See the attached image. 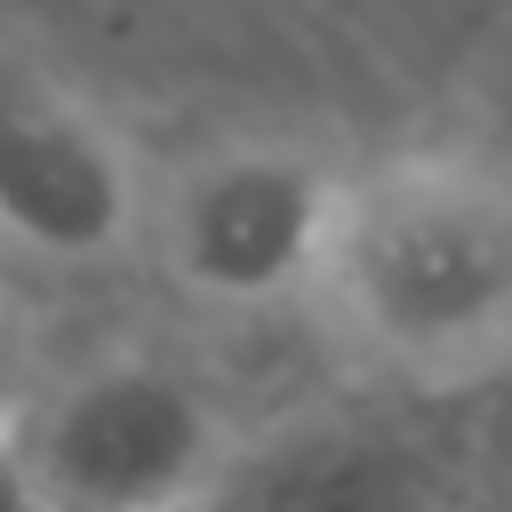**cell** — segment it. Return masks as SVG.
<instances>
[{"instance_id":"obj_1","label":"cell","mask_w":512,"mask_h":512,"mask_svg":"<svg viewBox=\"0 0 512 512\" xmlns=\"http://www.w3.org/2000/svg\"><path fill=\"white\" fill-rule=\"evenodd\" d=\"M312 296L368 368L416 392L488 384L512 368V176L472 152L344 176Z\"/></svg>"},{"instance_id":"obj_2","label":"cell","mask_w":512,"mask_h":512,"mask_svg":"<svg viewBox=\"0 0 512 512\" xmlns=\"http://www.w3.org/2000/svg\"><path fill=\"white\" fill-rule=\"evenodd\" d=\"M0 424L24 472V504L72 512H160L216 496L240 448L224 400L160 352H104Z\"/></svg>"},{"instance_id":"obj_3","label":"cell","mask_w":512,"mask_h":512,"mask_svg":"<svg viewBox=\"0 0 512 512\" xmlns=\"http://www.w3.org/2000/svg\"><path fill=\"white\" fill-rule=\"evenodd\" d=\"M344 168H328L312 144L288 136H232L208 144L168 176L152 200V240L176 288L224 312L312 296L320 248L336 224Z\"/></svg>"},{"instance_id":"obj_4","label":"cell","mask_w":512,"mask_h":512,"mask_svg":"<svg viewBox=\"0 0 512 512\" xmlns=\"http://www.w3.org/2000/svg\"><path fill=\"white\" fill-rule=\"evenodd\" d=\"M144 224V184L120 136L24 80H0V240L56 264H96Z\"/></svg>"},{"instance_id":"obj_5","label":"cell","mask_w":512,"mask_h":512,"mask_svg":"<svg viewBox=\"0 0 512 512\" xmlns=\"http://www.w3.org/2000/svg\"><path fill=\"white\" fill-rule=\"evenodd\" d=\"M456 440L424 432L408 408H328L272 440H240L216 496L240 504H448L464 496V472L448 456Z\"/></svg>"}]
</instances>
